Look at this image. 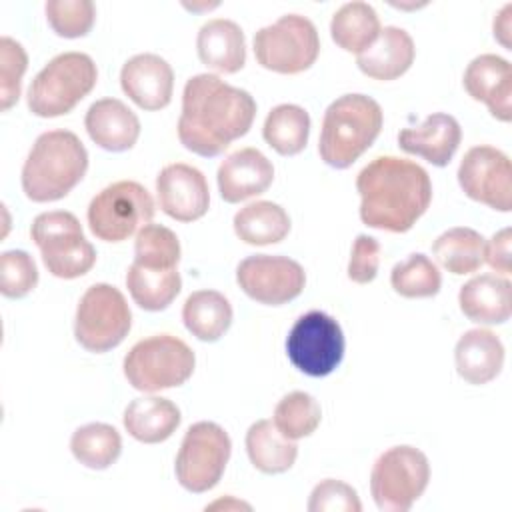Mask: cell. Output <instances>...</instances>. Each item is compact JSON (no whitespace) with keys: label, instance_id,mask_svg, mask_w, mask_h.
I'll use <instances>...</instances> for the list:
<instances>
[{"label":"cell","instance_id":"obj_2","mask_svg":"<svg viewBox=\"0 0 512 512\" xmlns=\"http://www.w3.org/2000/svg\"><path fill=\"white\" fill-rule=\"evenodd\" d=\"M360 220L376 230L408 232L432 202L428 172L406 158L378 156L356 176Z\"/></svg>","mask_w":512,"mask_h":512},{"label":"cell","instance_id":"obj_32","mask_svg":"<svg viewBox=\"0 0 512 512\" xmlns=\"http://www.w3.org/2000/svg\"><path fill=\"white\" fill-rule=\"evenodd\" d=\"M262 136L280 156L300 154L308 144L310 114L298 104H278L268 112Z\"/></svg>","mask_w":512,"mask_h":512},{"label":"cell","instance_id":"obj_35","mask_svg":"<svg viewBox=\"0 0 512 512\" xmlns=\"http://www.w3.org/2000/svg\"><path fill=\"white\" fill-rule=\"evenodd\" d=\"M322 420L318 400L302 390L286 394L274 408L272 422L278 432L290 440H300L316 432Z\"/></svg>","mask_w":512,"mask_h":512},{"label":"cell","instance_id":"obj_27","mask_svg":"<svg viewBox=\"0 0 512 512\" xmlns=\"http://www.w3.org/2000/svg\"><path fill=\"white\" fill-rule=\"evenodd\" d=\"M236 236L250 246H268L282 242L290 232L288 212L270 200H256L234 214Z\"/></svg>","mask_w":512,"mask_h":512},{"label":"cell","instance_id":"obj_34","mask_svg":"<svg viewBox=\"0 0 512 512\" xmlns=\"http://www.w3.org/2000/svg\"><path fill=\"white\" fill-rule=\"evenodd\" d=\"M70 452L82 466L90 470H106L118 460L122 452V438L114 426L90 422L72 434Z\"/></svg>","mask_w":512,"mask_h":512},{"label":"cell","instance_id":"obj_41","mask_svg":"<svg viewBox=\"0 0 512 512\" xmlns=\"http://www.w3.org/2000/svg\"><path fill=\"white\" fill-rule=\"evenodd\" d=\"M308 510L310 512H360L362 502L358 498V492L334 478H326L318 482L308 498Z\"/></svg>","mask_w":512,"mask_h":512},{"label":"cell","instance_id":"obj_22","mask_svg":"<svg viewBox=\"0 0 512 512\" xmlns=\"http://www.w3.org/2000/svg\"><path fill=\"white\" fill-rule=\"evenodd\" d=\"M416 56L412 36L398 26H384L370 48L356 56L362 74L374 80H396L408 72Z\"/></svg>","mask_w":512,"mask_h":512},{"label":"cell","instance_id":"obj_42","mask_svg":"<svg viewBox=\"0 0 512 512\" xmlns=\"http://www.w3.org/2000/svg\"><path fill=\"white\" fill-rule=\"evenodd\" d=\"M380 266V242L374 236L358 234L348 262V278L356 284H368L376 278Z\"/></svg>","mask_w":512,"mask_h":512},{"label":"cell","instance_id":"obj_13","mask_svg":"<svg viewBox=\"0 0 512 512\" xmlns=\"http://www.w3.org/2000/svg\"><path fill=\"white\" fill-rule=\"evenodd\" d=\"M290 362L312 378L328 376L344 358V332L336 318L322 310L302 314L286 338Z\"/></svg>","mask_w":512,"mask_h":512},{"label":"cell","instance_id":"obj_12","mask_svg":"<svg viewBox=\"0 0 512 512\" xmlns=\"http://www.w3.org/2000/svg\"><path fill=\"white\" fill-rule=\"evenodd\" d=\"M230 454L232 442L222 426L208 420L192 424L182 438L174 462L180 486L194 494L212 490L220 482Z\"/></svg>","mask_w":512,"mask_h":512},{"label":"cell","instance_id":"obj_33","mask_svg":"<svg viewBox=\"0 0 512 512\" xmlns=\"http://www.w3.org/2000/svg\"><path fill=\"white\" fill-rule=\"evenodd\" d=\"M126 286L132 300L148 312H160L168 308L180 294L182 278L174 270H152L136 262L130 264L126 272Z\"/></svg>","mask_w":512,"mask_h":512},{"label":"cell","instance_id":"obj_4","mask_svg":"<svg viewBox=\"0 0 512 512\" xmlns=\"http://www.w3.org/2000/svg\"><path fill=\"white\" fill-rule=\"evenodd\" d=\"M384 124L380 104L366 94H344L324 112L318 152L336 170L352 166L378 138Z\"/></svg>","mask_w":512,"mask_h":512},{"label":"cell","instance_id":"obj_30","mask_svg":"<svg viewBox=\"0 0 512 512\" xmlns=\"http://www.w3.org/2000/svg\"><path fill=\"white\" fill-rule=\"evenodd\" d=\"M380 30V18L366 2H348L330 20V36L336 46L356 56L374 44Z\"/></svg>","mask_w":512,"mask_h":512},{"label":"cell","instance_id":"obj_15","mask_svg":"<svg viewBox=\"0 0 512 512\" xmlns=\"http://www.w3.org/2000/svg\"><path fill=\"white\" fill-rule=\"evenodd\" d=\"M236 282L254 302L280 306L302 294L306 274L304 268L288 256L254 254L238 264Z\"/></svg>","mask_w":512,"mask_h":512},{"label":"cell","instance_id":"obj_39","mask_svg":"<svg viewBox=\"0 0 512 512\" xmlns=\"http://www.w3.org/2000/svg\"><path fill=\"white\" fill-rule=\"evenodd\" d=\"M28 68V54L20 42L10 36L0 38V110H10L22 90V76Z\"/></svg>","mask_w":512,"mask_h":512},{"label":"cell","instance_id":"obj_3","mask_svg":"<svg viewBox=\"0 0 512 512\" xmlns=\"http://www.w3.org/2000/svg\"><path fill=\"white\" fill-rule=\"evenodd\" d=\"M88 152L70 130H50L36 138L24 166L22 190L32 202H54L84 178Z\"/></svg>","mask_w":512,"mask_h":512},{"label":"cell","instance_id":"obj_20","mask_svg":"<svg viewBox=\"0 0 512 512\" xmlns=\"http://www.w3.org/2000/svg\"><path fill=\"white\" fill-rule=\"evenodd\" d=\"M460 140L462 128L458 120L444 112H434L420 126L404 128L398 134L400 150L420 156L434 166L450 164Z\"/></svg>","mask_w":512,"mask_h":512},{"label":"cell","instance_id":"obj_44","mask_svg":"<svg viewBox=\"0 0 512 512\" xmlns=\"http://www.w3.org/2000/svg\"><path fill=\"white\" fill-rule=\"evenodd\" d=\"M512 4H506L498 16L494 18V38L506 48L512 50V42H510V34H512Z\"/></svg>","mask_w":512,"mask_h":512},{"label":"cell","instance_id":"obj_9","mask_svg":"<svg viewBox=\"0 0 512 512\" xmlns=\"http://www.w3.org/2000/svg\"><path fill=\"white\" fill-rule=\"evenodd\" d=\"M156 212L150 192L134 180H118L102 188L88 204L90 232L104 242H124L152 222Z\"/></svg>","mask_w":512,"mask_h":512},{"label":"cell","instance_id":"obj_37","mask_svg":"<svg viewBox=\"0 0 512 512\" xmlns=\"http://www.w3.org/2000/svg\"><path fill=\"white\" fill-rule=\"evenodd\" d=\"M134 262L152 270H174L180 262V240L162 224H146L134 240Z\"/></svg>","mask_w":512,"mask_h":512},{"label":"cell","instance_id":"obj_5","mask_svg":"<svg viewBox=\"0 0 512 512\" xmlns=\"http://www.w3.org/2000/svg\"><path fill=\"white\" fill-rule=\"evenodd\" d=\"M98 82L94 60L84 52L54 56L30 82L28 110L38 118H56L72 112Z\"/></svg>","mask_w":512,"mask_h":512},{"label":"cell","instance_id":"obj_16","mask_svg":"<svg viewBox=\"0 0 512 512\" xmlns=\"http://www.w3.org/2000/svg\"><path fill=\"white\" fill-rule=\"evenodd\" d=\"M156 196L160 210L178 222H194L210 206V190L204 174L184 162L168 164L158 172Z\"/></svg>","mask_w":512,"mask_h":512},{"label":"cell","instance_id":"obj_6","mask_svg":"<svg viewBox=\"0 0 512 512\" xmlns=\"http://www.w3.org/2000/svg\"><path fill=\"white\" fill-rule=\"evenodd\" d=\"M194 366L192 348L172 334H154L138 340L122 364L128 384L150 394L182 386L192 376Z\"/></svg>","mask_w":512,"mask_h":512},{"label":"cell","instance_id":"obj_10","mask_svg":"<svg viewBox=\"0 0 512 512\" xmlns=\"http://www.w3.org/2000/svg\"><path fill=\"white\" fill-rule=\"evenodd\" d=\"M132 312L124 294L112 284H92L80 298L74 316L76 342L88 352L116 348L130 332Z\"/></svg>","mask_w":512,"mask_h":512},{"label":"cell","instance_id":"obj_26","mask_svg":"<svg viewBox=\"0 0 512 512\" xmlns=\"http://www.w3.org/2000/svg\"><path fill=\"white\" fill-rule=\"evenodd\" d=\"M180 408L162 396L134 398L122 416L126 432L142 444L168 440L180 426Z\"/></svg>","mask_w":512,"mask_h":512},{"label":"cell","instance_id":"obj_8","mask_svg":"<svg viewBox=\"0 0 512 512\" xmlns=\"http://www.w3.org/2000/svg\"><path fill=\"white\" fill-rule=\"evenodd\" d=\"M430 462L414 446L402 444L382 452L370 472V492L382 512H406L424 494Z\"/></svg>","mask_w":512,"mask_h":512},{"label":"cell","instance_id":"obj_14","mask_svg":"<svg viewBox=\"0 0 512 512\" xmlns=\"http://www.w3.org/2000/svg\"><path fill=\"white\" fill-rule=\"evenodd\" d=\"M462 192L498 212L512 210V164L510 158L488 144L470 148L458 166Z\"/></svg>","mask_w":512,"mask_h":512},{"label":"cell","instance_id":"obj_25","mask_svg":"<svg viewBox=\"0 0 512 512\" xmlns=\"http://www.w3.org/2000/svg\"><path fill=\"white\" fill-rule=\"evenodd\" d=\"M196 52L204 66L234 74L246 64V40L242 28L228 18H212L198 30Z\"/></svg>","mask_w":512,"mask_h":512},{"label":"cell","instance_id":"obj_17","mask_svg":"<svg viewBox=\"0 0 512 512\" xmlns=\"http://www.w3.org/2000/svg\"><path fill=\"white\" fill-rule=\"evenodd\" d=\"M120 86L138 108L148 112L162 110L172 100L174 70L158 54H136L124 62Z\"/></svg>","mask_w":512,"mask_h":512},{"label":"cell","instance_id":"obj_7","mask_svg":"<svg viewBox=\"0 0 512 512\" xmlns=\"http://www.w3.org/2000/svg\"><path fill=\"white\" fill-rule=\"evenodd\" d=\"M30 236L46 270L56 278H80L96 264V248L84 238L82 224L72 212L52 210L38 214Z\"/></svg>","mask_w":512,"mask_h":512},{"label":"cell","instance_id":"obj_11","mask_svg":"<svg viewBox=\"0 0 512 512\" xmlns=\"http://www.w3.org/2000/svg\"><path fill=\"white\" fill-rule=\"evenodd\" d=\"M318 54V30L310 18L300 14H284L254 34L258 64L278 74H300L316 62Z\"/></svg>","mask_w":512,"mask_h":512},{"label":"cell","instance_id":"obj_24","mask_svg":"<svg viewBox=\"0 0 512 512\" xmlns=\"http://www.w3.org/2000/svg\"><path fill=\"white\" fill-rule=\"evenodd\" d=\"M454 362L458 376L468 384H488L502 370L504 346L492 330L474 328L458 338Z\"/></svg>","mask_w":512,"mask_h":512},{"label":"cell","instance_id":"obj_18","mask_svg":"<svg viewBox=\"0 0 512 512\" xmlns=\"http://www.w3.org/2000/svg\"><path fill=\"white\" fill-rule=\"evenodd\" d=\"M464 88L476 102H484L488 112L500 120H512V66L496 54L476 56L464 70Z\"/></svg>","mask_w":512,"mask_h":512},{"label":"cell","instance_id":"obj_36","mask_svg":"<svg viewBox=\"0 0 512 512\" xmlns=\"http://www.w3.org/2000/svg\"><path fill=\"white\" fill-rule=\"evenodd\" d=\"M390 284L394 292L404 298H430L440 292L442 274L426 254L414 252L406 260L394 264Z\"/></svg>","mask_w":512,"mask_h":512},{"label":"cell","instance_id":"obj_43","mask_svg":"<svg viewBox=\"0 0 512 512\" xmlns=\"http://www.w3.org/2000/svg\"><path fill=\"white\" fill-rule=\"evenodd\" d=\"M512 232L510 228H502L484 244V262L496 270L498 274L508 276L512 272V256H510Z\"/></svg>","mask_w":512,"mask_h":512},{"label":"cell","instance_id":"obj_21","mask_svg":"<svg viewBox=\"0 0 512 512\" xmlns=\"http://www.w3.org/2000/svg\"><path fill=\"white\" fill-rule=\"evenodd\" d=\"M90 140L108 152H126L140 138L138 116L118 98L96 100L84 118Z\"/></svg>","mask_w":512,"mask_h":512},{"label":"cell","instance_id":"obj_1","mask_svg":"<svg viewBox=\"0 0 512 512\" xmlns=\"http://www.w3.org/2000/svg\"><path fill=\"white\" fill-rule=\"evenodd\" d=\"M256 100L250 92L226 84L216 74L188 78L178 118L180 144L204 158L222 154L254 122Z\"/></svg>","mask_w":512,"mask_h":512},{"label":"cell","instance_id":"obj_28","mask_svg":"<svg viewBox=\"0 0 512 512\" xmlns=\"http://www.w3.org/2000/svg\"><path fill=\"white\" fill-rule=\"evenodd\" d=\"M232 306L228 298L216 290H196L182 306L186 330L202 342L220 340L232 324Z\"/></svg>","mask_w":512,"mask_h":512},{"label":"cell","instance_id":"obj_31","mask_svg":"<svg viewBox=\"0 0 512 512\" xmlns=\"http://www.w3.org/2000/svg\"><path fill=\"white\" fill-rule=\"evenodd\" d=\"M484 244V236L474 228L456 226L434 240L432 254L444 270L462 276L476 272L484 264Z\"/></svg>","mask_w":512,"mask_h":512},{"label":"cell","instance_id":"obj_19","mask_svg":"<svg viewBox=\"0 0 512 512\" xmlns=\"http://www.w3.org/2000/svg\"><path fill=\"white\" fill-rule=\"evenodd\" d=\"M218 192L224 202L238 204L264 194L274 180L272 162L256 148H240L218 166Z\"/></svg>","mask_w":512,"mask_h":512},{"label":"cell","instance_id":"obj_38","mask_svg":"<svg viewBox=\"0 0 512 512\" xmlns=\"http://www.w3.org/2000/svg\"><path fill=\"white\" fill-rule=\"evenodd\" d=\"M44 10L50 28L62 38L86 36L96 20V6L90 0H48Z\"/></svg>","mask_w":512,"mask_h":512},{"label":"cell","instance_id":"obj_40","mask_svg":"<svg viewBox=\"0 0 512 512\" xmlns=\"http://www.w3.org/2000/svg\"><path fill=\"white\" fill-rule=\"evenodd\" d=\"M38 284L34 258L24 250H6L0 256V292L6 298H24Z\"/></svg>","mask_w":512,"mask_h":512},{"label":"cell","instance_id":"obj_23","mask_svg":"<svg viewBox=\"0 0 512 512\" xmlns=\"http://www.w3.org/2000/svg\"><path fill=\"white\" fill-rule=\"evenodd\" d=\"M458 304L476 324H504L512 312V284L498 274L474 276L460 288Z\"/></svg>","mask_w":512,"mask_h":512},{"label":"cell","instance_id":"obj_29","mask_svg":"<svg viewBox=\"0 0 512 512\" xmlns=\"http://www.w3.org/2000/svg\"><path fill=\"white\" fill-rule=\"evenodd\" d=\"M246 452L252 466L264 474H282L298 456L294 440L282 436L272 420H258L246 432Z\"/></svg>","mask_w":512,"mask_h":512}]
</instances>
